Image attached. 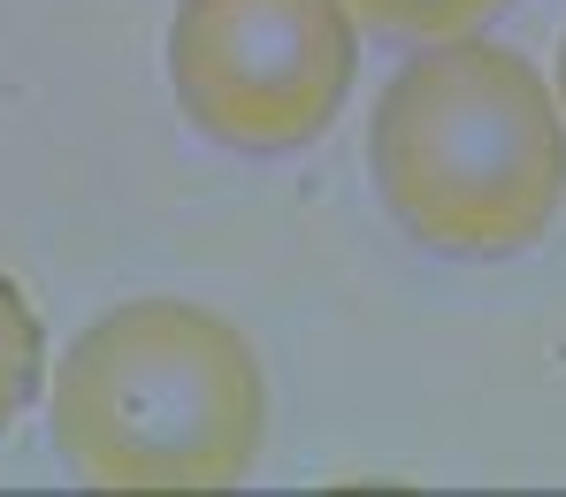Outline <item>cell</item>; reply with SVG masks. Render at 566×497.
Returning <instances> with one entry per match:
<instances>
[{
	"label": "cell",
	"instance_id": "obj_1",
	"mask_svg": "<svg viewBox=\"0 0 566 497\" xmlns=\"http://www.w3.org/2000/svg\"><path fill=\"white\" fill-rule=\"evenodd\" d=\"M382 214L444 261L528 253L566 199V107L528 54L497 39L421 46L368 115Z\"/></svg>",
	"mask_w": 566,
	"mask_h": 497
},
{
	"label": "cell",
	"instance_id": "obj_2",
	"mask_svg": "<svg viewBox=\"0 0 566 497\" xmlns=\"http://www.w3.org/2000/svg\"><path fill=\"white\" fill-rule=\"evenodd\" d=\"M46 421L93 490H238L269 444V376L222 314L123 298L62 352Z\"/></svg>",
	"mask_w": 566,
	"mask_h": 497
},
{
	"label": "cell",
	"instance_id": "obj_3",
	"mask_svg": "<svg viewBox=\"0 0 566 497\" xmlns=\"http://www.w3.org/2000/svg\"><path fill=\"white\" fill-rule=\"evenodd\" d=\"M360 77L345 0H177L169 85L207 146L276 161L314 146Z\"/></svg>",
	"mask_w": 566,
	"mask_h": 497
},
{
	"label": "cell",
	"instance_id": "obj_4",
	"mask_svg": "<svg viewBox=\"0 0 566 497\" xmlns=\"http://www.w3.org/2000/svg\"><path fill=\"white\" fill-rule=\"evenodd\" d=\"M46 383V329H39V306L23 298V284L0 276V436L15 429V413L39 398Z\"/></svg>",
	"mask_w": 566,
	"mask_h": 497
},
{
	"label": "cell",
	"instance_id": "obj_5",
	"mask_svg": "<svg viewBox=\"0 0 566 497\" xmlns=\"http://www.w3.org/2000/svg\"><path fill=\"white\" fill-rule=\"evenodd\" d=\"M345 8L390 46H437V39H460L474 23H490L505 0H345Z\"/></svg>",
	"mask_w": 566,
	"mask_h": 497
},
{
	"label": "cell",
	"instance_id": "obj_6",
	"mask_svg": "<svg viewBox=\"0 0 566 497\" xmlns=\"http://www.w3.org/2000/svg\"><path fill=\"white\" fill-rule=\"evenodd\" d=\"M559 107H566V46H559Z\"/></svg>",
	"mask_w": 566,
	"mask_h": 497
}]
</instances>
